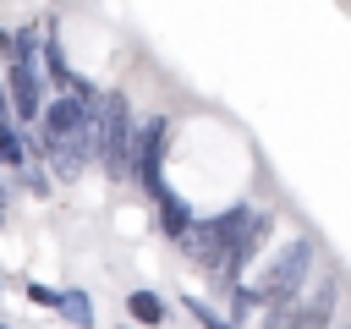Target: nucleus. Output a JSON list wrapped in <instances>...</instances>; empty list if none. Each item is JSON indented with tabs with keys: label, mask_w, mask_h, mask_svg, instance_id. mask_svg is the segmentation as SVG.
<instances>
[{
	"label": "nucleus",
	"mask_w": 351,
	"mask_h": 329,
	"mask_svg": "<svg viewBox=\"0 0 351 329\" xmlns=\"http://www.w3.org/2000/svg\"><path fill=\"white\" fill-rule=\"evenodd\" d=\"M27 302H38V307H49V313H55L60 291H55V285H38V280H33V285H27Z\"/></svg>",
	"instance_id": "nucleus-11"
},
{
	"label": "nucleus",
	"mask_w": 351,
	"mask_h": 329,
	"mask_svg": "<svg viewBox=\"0 0 351 329\" xmlns=\"http://www.w3.org/2000/svg\"><path fill=\"white\" fill-rule=\"evenodd\" d=\"M335 318V280H324L313 296H296V302H280L263 313V329H329Z\"/></svg>",
	"instance_id": "nucleus-5"
},
{
	"label": "nucleus",
	"mask_w": 351,
	"mask_h": 329,
	"mask_svg": "<svg viewBox=\"0 0 351 329\" xmlns=\"http://www.w3.org/2000/svg\"><path fill=\"white\" fill-rule=\"evenodd\" d=\"M0 329H11V324H0Z\"/></svg>",
	"instance_id": "nucleus-12"
},
{
	"label": "nucleus",
	"mask_w": 351,
	"mask_h": 329,
	"mask_svg": "<svg viewBox=\"0 0 351 329\" xmlns=\"http://www.w3.org/2000/svg\"><path fill=\"white\" fill-rule=\"evenodd\" d=\"M186 313H192V318H197L203 329H236V324H225V318H219V313H214V307H208L203 296H186Z\"/></svg>",
	"instance_id": "nucleus-10"
},
{
	"label": "nucleus",
	"mask_w": 351,
	"mask_h": 329,
	"mask_svg": "<svg viewBox=\"0 0 351 329\" xmlns=\"http://www.w3.org/2000/svg\"><path fill=\"white\" fill-rule=\"evenodd\" d=\"M165 154H170V121H165V115L132 126V159H126V164H132L137 186H148V192L165 186Z\"/></svg>",
	"instance_id": "nucleus-4"
},
{
	"label": "nucleus",
	"mask_w": 351,
	"mask_h": 329,
	"mask_svg": "<svg viewBox=\"0 0 351 329\" xmlns=\"http://www.w3.org/2000/svg\"><path fill=\"white\" fill-rule=\"evenodd\" d=\"M313 258H318V247L307 241V236H296L274 263H269V274L252 285V296H258V313H269V307H280V302H296L302 296V285H307V269H313Z\"/></svg>",
	"instance_id": "nucleus-3"
},
{
	"label": "nucleus",
	"mask_w": 351,
	"mask_h": 329,
	"mask_svg": "<svg viewBox=\"0 0 351 329\" xmlns=\"http://www.w3.org/2000/svg\"><path fill=\"white\" fill-rule=\"evenodd\" d=\"M0 164H5V170H22V164H27L22 132H0Z\"/></svg>",
	"instance_id": "nucleus-9"
},
{
	"label": "nucleus",
	"mask_w": 351,
	"mask_h": 329,
	"mask_svg": "<svg viewBox=\"0 0 351 329\" xmlns=\"http://www.w3.org/2000/svg\"><path fill=\"white\" fill-rule=\"evenodd\" d=\"M126 318H137V324L154 329V324H165L170 313H165V302H159L154 291H132V296H126Z\"/></svg>",
	"instance_id": "nucleus-8"
},
{
	"label": "nucleus",
	"mask_w": 351,
	"mask_h": 329,
	"mask_svg": "<svg viewBox=\"0 0 351 329\" xmlns=\"http://www.w3.org/2000/svg\"><path fill=\"white\" fill-rule=\"evenodd\" d=\"M93 159L115 175V181H126L132 175V104H126V93H99V115H93Z\"/></svg>",
	"instance_id": "nucleus-2"
},
{
	"label": "nucleus",
	"mask_w": 351,
	"mask_h": 329,
	"mask_svg": "<svg viewBox=\"0 0 351 329\" xmlns=\"http://www.w3.org/2000/svg\"><path fill=\"white\" fill-rule=\"evenodd\" d=\"M247 219H252V203H236V208H225V214H214V219H192V230L181 236L186 258L214 280V274L230 263V252H236V241H241Z\"/></svg>",
	"instance_id": "nucleus-1"
},
{
	"label": "nucleus",
	"mask_w": 351,
	"mask_h": 329,
	"mask_svg": "<svg viewBox=\"0 0 351 329\" xmlns=\"http://www.w3.org/2000/svg\"><path fill=\"white\" fill-rule=\"evenodd\" d=\"M55 313H60L71 329H93V302H88V291H60Z\"/></svg>",
	"instance_id": "nucleus-7"
},
{
	"label": "nucleus",
	"mask_w": 351,
	"mask_h": 329,
	"mask_svg": "<svg viewBox=\"0 0 351 329\" xmlns=\"http://www.w3.org/2000/svg\"><path fill=\"white\" fill-rule=\"evenodd\" d=\"M154 203H159V230H165L170 241H181V236L192 230V219H197V214H192V203H186L181 192H170V186H159V192H154Z\"/></svg>",
	"instance_id": "nucleus-6"
}]
</instances>
